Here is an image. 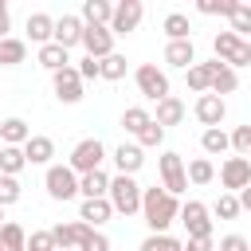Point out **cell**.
Here are the masks:
<instances>
[{"mask_svg": "<svg viewBox=\"0 0 251 251\" xmlns=\"http://www.w3.org/2000/svg\"><path fill=\"white\" fill-rule=\"evenodd\" d=\"M51 86H55V98H59V102H67V106L82 102V78H78V67H63V71H55V75H51Z\"/></svg>", "mask_w": 251, "mask_h": 251, "instance_id": "cell-10", "label": "cell"}, {"mask_svg": "<svg viewBox=\"0 0 251 251\" xmlns=\"http://www.w3.org/2000/svg\"><path fill=\"white\" fill-rule=\"evenodd\" d=\"M114 216V204L102 196V200H82V208H78V220L82 224H90V227H98V224H106Z\"/></svg>", "mask_w": 251, "mask_h": 251, "instance_id": "cell-23", "label": "cell"}, {"mask_svg": "<svg viewBox=\"0 0 251 251\" xmlns=\"http://www.w3.org/2000/svg\"><path fill=\"white\" fill-rule=\"evenodd\" d=\"M149 122H153V114H149L145 106H129V110L122 114V129H126V133H133V137H141V129H145Z\"/></svg>", "mask_w": 251, "mask_h": 251, "instance_id": "cell-29", "label": "cell"}, {"mask_svg": "<svg viewBox=\"0 0 251 251\" xmlns=\"http://www.w3.org/2000/svg\"><path fill=\"white\" fill-rule=\"evenodd\" d=\"M78 196H82V200H102V196H110V176H106L102 169L78 176Z\"/></svg>", "mask_w": 251, "mask_h": 251, "instance_id": "cell-21", "label": "cell"}, {"mask_svg": "<svg viewBox=\"0 0 251 251\" xmlns=\"http://www.w3.org/2000/svg\"><path fill=\"white\" fill-rule=\"evenodd\" d=\"M133 78H137V90H141L149 102H165V98H169V75H165L161 67L141 63V67L133 71Z\"/></svg>", "mask_w": 251, "mask_h": 251, "instance_id": "cell-6", "label": "cell"}, {"mask_svg": "<svg viewBox=\"0 0 251 251\" xmlns=\"http://www.w3.org/2000/svg\"><path fill=\"white\" fill-rule=\"evenodd\" d=\"M114 165H118V173H122V176H133V173L145 165L141 145H126V141H122V145L114 149Z\"/></svg>", "mask_w": 251, "mask_h": 251, "instance_id": "cell-20", "label": "cell"}, {"mask_svg": "<svg viewBox=\"0 0 251 251\" xmlns=\"http://www.w3.org/2000/svg\"><path fill=\"white\" fill-rule=\"evenodd\" d=\"M27 39L39 43V47L55 43V20H51L47 12H31V16H27Z\"/></svg>", "mask_w": 251, "mask_h": 251, "instance_id": "cell-16", "label": "cell"}, {"mask_svg": "<svg viewBox=\"0 0 251 251\" xmlns=\"http://www.w3.org/2000/svg\"><path fill=\"white\" fill-rule=\"evenodd\" d=\"M200 145H204V153H227V149H231V133H224V129H204Z\"/></svg>", "mask_w": 251, "mask_h": 251, "instance_id": "cell-33", "label": "cell"}, {"mask_svg": "<svg viewBox=\"0 0 251 251\" xmlns=\"http://www.w3.org/2000/svg\"><path fill=\"white\" fill-rule=\"evenodd\" d=\"M82 51H86L90 59L114 55V31L102 27V24H86V31H82Z\"/></svg>", "mask_w": 251, "mask_h": 251, "instance_id": "cell-13", "label": "cell"}, {"mask_svg": "<svg viewBox=\"0 0 251 251\" xmlns=\"http://www.w3.org/2000/svg\"><path fill=\"white\" fill-rule=\"evenodd\" d=\"M220 67H224L220 59L188 67V90H196V94H208V90H212V78H216V71H220Z\"/></svg>", "mask_w": 251, "mask_h": 251, "instance_id": "cell-18", "label": "cell"}, {"mask_svg": "<svg viewBox=\"0 0 251 251\" xmlns=\"http://www.w3.org/2000/svg\"><path fill=\"white\" fill-rule=\"evenodd\" d=\"M231 149H235V157H251V126H239L231 133Z\"/></svg>", "mask_w": 251, "mask_h": 251, "instance_id": "cell-42", "label": "cell"}, {"mask_svg": "<svg viewBox=\"0 0 251 251\" xmlns=\"http://www.w3.org/2000/svg\"><path fill=\"white\" fill-rule=\"evenodd\" d=\"M184 251H212V239H188Z\"/></svg>", "mask_w": 251, "mask_h": 251, "instance_id": "cell-48", "label": "cell"}, {"mask_svg": "<svg viewBox=\"0 0 251 251\" xmlns=\"http://www.w3.org/2000/svg\"><path fill=\"white\" fill-rule=\"evenodd\" d=\"M220 184H224L227 192H243V188L251 184V161H247V157H227V161L220 165Z\"/></svg>", "mask_w": 251, "mask_h": 251, "instance_id": "cell-11", "label": "cell"}, {"mask_svg": "<svg viewBox=\"0 0 251 251\" xmlns=\"http://www.w3.org/2000/svg\"><path fill=\"white\" fill-rule=\"evenodd\" d=\"M24 59H27V43H24V39H16V35L0 39V67H16V63H24Z\"/></svg>", "mask_w": 251, "mask_h": 251, "instance_id": "cell-28", "label": "cell"}, {"mask_svg": "<svg viewBox=\"0 0 251 251\" xmlns=\"http://www.w3.org/2000/svg\"><path fill=\"white\" fill-rule=\"evenodd\" d=\"M24 169H27L24 149H20V145H4V149H0V176H20Z\"/></svg>", "mask_w": 251, "mask_h": 251, "instance_id": "cell-25", "label": "cell"}, {"mask_svg": "<svg viewBox=\"0 0 251 251\" xmlns=\"http://www.w3.org/2000/svg\"><path fill=\"white\" fill-rule=\"evenodd\" d=\"M161 141H165V126H157V122H149V126L141 129V137H137L141 149H153V145H161Z\"/></svg>", "mask_w": 251, "mask_h": 251, "instance_id": "cell-40", "label": "cell"}, {"mask_svg": "<svg viewBox=\"0 0 251 251\" xmlns=\"http://www.w3.org/2000/svg\"><path fill=\"white\" fill-rule=\"evenodd\" d=\"M43 184H47L51 200H75L78 196V173L71 165H51L47 176H43Z\"/></svg>", "mask_w": 251, "mask_h": 251, "instance_id": "cell-5", "label": "cell"}, {"mask_svg": "<svg viewBox=\"0 0 251 251\" xmlns=\"http://www.w3.org/2000/svg\"><path fill=\"white\" fill-rule=\"evenodd\" d=\"M78 251H110V239H106L102 231H90V235H86V243H82Z\"/></svg>", "mask_w": 251, "mask_h": 251, "instance_id": "cell-45", "label": "cell"}, {"mask_svg": "<svg viewBox=\"0 0 251 251\" xmlns=\"http://www.w3.org/2000/svg\"><path fill=\"white\" fill-rule=\"evenodd\" d=\"M137 251H184V243L165 231V235H145V243H141Z\"/></svg>", "mask_w": 251, "mask_h": 251, "instance_id": "cell-35", "label": "cell"}, {"mask_svg": "<svg viewBox=\"0 0 251 251\" xmlns=\"http://www.w3.org/2000/svg\"><path fill=\"white\" fill-rule=\"evenodd\" d=\"M212 212H216L220 220H235V216H239V196H235V192H220V200L212 204Z\"/></svg>", "mask_w": 251, "mask_h": 251, "instance_id": "cell-37", "label": "cell"}, {"mask_svg": "<svg viewBox=\"0 0 251 251\" xmlns=\"http://www.w3.org/2000/svg\"><path fill=\"white\" fill-rule=\"evenodd\" d=\"M27 251H55L51 227H47V231H31V239H27Z\"/></svg>", "mask_w": 251, "mask_h": 251, "instance_id": "cell-44", "label": "cell"}, {"mask_svg": "<svg viewBox=\"0 0 251 251\" xmlns=\"http://www.w3.org/2000/svg\"><path fill=\"white\" fill-rule=\"evenodd\" d=\"M94 227L90 224H82V220H75V224H55L51 227V239H55V251H78L82 243H86V235H90Z\"/></svg>", "mask_w": 251, "mask_h": 251, "instance_id": "cell-12", "label": "cell"}, {"mask_svg": "<svg viewBox=\"0 0 251 251\" xmlns=\"http://www.w3.org/2000/svg\"><path fill=\"white\" fill-rule=\"evenodd\" d=\"M212 51H216V59H220V63H227L231 71L251 63V43H247V39H239L235 31H220V35L212 39Z\"/></svg>", "mask_w": 251, "mask_h": 251, "instance_id": "cell-3", "label": "cell"}, {"mask_svg": "<svg viewBox=\"0 0 251 251\" xmlns=\"http://www.w3.org/2000/svg\"><path fill=\"white\" fill-rule=\"evenodd\" d=\"M24 157H27V165H47V169H51L55 141H51V137H43V133H31V141L24 145Z\"/></svg>", "mask_w": 251, "mask_h": 251, "instance_id": "cell-19", "label": "cell"}, {"mask_svg": "<svg viewBox=\"0 0 251 251\" xmlns=\"http://www.w3.org/2000/svg\"><path fill=\"white\" fill-rule=\"evenodd\" d=\"M239 208H247V212H251V184L239 192Z\"/></svg>", "mask_w": 251, "mask_h": 251, "instance_id": "cell-49", "label": "cell"}, {"mask_svg": "<svg viewBox=\"0 0 251 251\" xmlns=\"http://www.w3.org/2000/svg\"><path fill=\"white\" fill-rule=\"evenodd\" d=\"M165 63L176 67V71L196 67V47H192V39H176V43H169V47H165Z\"/></svg>", "mask_w": 251, "mask_h": 251, "instance_id": "cell-17", "label": "cell"}, {"mask_svg": "<svg viewBox=\"0 0 251 251\" xmlns=\"http://www.w3.org/2000/svg\"><path fill=\"white\" fill-rule=\"evenodd\" d=\"M235 90H239V75L224 63V67L216 71V78H212V90H208V94H220V98H224V94H235Z\"/></svg>", "mask_w": 251, "mask_h": 251, "instance_id": "cell-31", "label": "cell"}, {"mask_svg": "<svg viewBox=\"0 0 251 251\" xmlns=\"http://www.w3.org/2000/svg\"><path fill=\"white\" fill-rule=\"evenodd\" d=\"M192 110H196L200 126H208V129H220V122H224V114H227V106H224L220 94H200Z\"/></svg>", "mask_w": 251, "mask_h": 251, "instance_id": "cell-15", "label": "cell"}, {"mask_svg": "<svg viewBox=\"0 0 251 251\" xmlns=\"http://www.w3.org/2000/svg\"><path fill=\"white\" fill-rule=\"evenodd\" d=\"M0 141H4V145H20V149H24V145L31 141L27 122H24V118H4V122H0Z\"/></svg>", "mask_w": 251, "mask_h": 251, "instance_id": "cell-22", "label": "cell"}, {"mask_svg": "<svg viewBox=\"0 0 251 251\" xmlns=\"http://www.w3.org/2000/svg\"><path fill=\"white\" fill-rule=\"evenodd\" d=\"M212 176H216V165H212L208 157H192V161H188V180H192V184H208Z\"/></svg>", "mask_w": 251, "mask_h": 251, "instance_id": "cell-34", "label": "cell"}, {"mask_svg": "<svg viewBox=\"0 0 251 251\" xmlns=\"http://www.w3.org/2000/svg\"><path fill=\"white\" fill-rule=\"evenodd\" d=\"M78 78H82V82H90V78H102V59H90V55H82V59H78Z\"/></svg>", "mask_w": 251, "mask_h": 251, "instance_id": "cell-43", "label": "cell"}, {"mask_svg": "<svg viewBox=\"0 0 251 251\" xmlns=\"http://www.w3.org/2000/svg\"><path fill=\"white\" fill-rule=\"evenodd\" d=\"M227 20H231V31L243 39V35L251 31V4H235V12H231Z\"/></svg>", "mask_w": 251, "mask_h": 251, "instance_id": "cell-39", "label": "cell"}, {"mask_svg": "<svg viewBox=\"0 0 251 251\" xmlns=\"http://www.w3.org/2000/svg\"><path fill=\"white\" fill-rule=\"evenodd\" d=\"M141 216L149 224V235H165L173 220H180V200L165 192V184L157 188H141Z\"/></svg>", "mask_w": 251, "mask_h": 251, "instance_id": "cell-1", "label": "cell"}, {"mask_svg": "<svg viewBox=\"0 0 251 251\" xmlns=\"http://www.w3.org/2000/svg\"><path fill=\"white\" fill-rule=\"evenodd\" d=\"M110 204H114V212H122V216H133V212H141V184L133 180V176H110V196H106Z\"/></svg>", "mask_w": 251, "mask_h": 251, "instance_id": "cell-2", "label": "cell"}, {"mask_svg": "<svg viewBox=\"0 0 251 251\" xmlns=\"http://www.w3.org/2000/svg\"><path fill=\"white\" fill-rule=\"evenodd\" d=\"M157 126H180L184 122V102L180 98H165V102H157V118H153Z\"/></svg>", "mask_w": 251, "mask_h": 251, "instance_id": "cell-27", "label": "cell"}, {"mask_svg": "<svg viewBox=\"0 0 251 251\" xmlns=\"http://www.w3.org/2000/svg\"><path fill=\"white\" fill-rule=\"evenodd\" d=\"M8 31H12V16H8V4L0 0V39H8Z\"/></svg>", "mask_w": 251, "mask_h": 251, "instance_id": "cell-47", "label": "cell"}, {"mask_svg": "<svg viewBox=\"0 0 251 251\" xmlns=\"http://www.w3.org/2000/svg\"><path fill=\"white\" fill-rule=\"evenodd\" d=\"M239 0H196V12L200 16H231Z\"/></svg>", "mask_w": 251, "mask_h": 251, "instance_id": "cell-36", "label": "cell"}, {"mask_svg": "<svg viewBox=\"0 0 251 251\" xmlns=\"http://www.w3.org/2000/svg\"><path fill=\"white\" fill-rule=\"evenodd\" d=\"M102 78H110V82H118V78H126V55H106L102 59Z\"/></svg>", "mask_w": 251, "mask_h": 251, "instance_id": "cell-38", "label": "cell"}, {"mask_svg": "<svg viewBox=\"0 0 251 251\" xmlns=\"http://www.w3.org/2000/svg\"><path fill=\"white\" fill-rule=\"evenodd\" d=\"M16 200H20V180L16 176H0V208H8Z\"/></svg>", "mask_w": 251, "mask_h": 251, "instance_id": "cell-41", "label": "cell"}, {"mask_svg": "<svg viewBox=\"0 0 251 251\" xmlns=\"http://www.w3.org/2000/svg\"><path fill=\"white\" fill-rule=\"evenodd\" d=\"M114 20V4L110 0H82V24H102L110 27Z\"/></svg>", "mask_w": 251, "mask_h": 251, "instance_id": "cell-24", "label": "cell"}, {"mask_svg": "<svg viewBox=\"0 0 251 251\" xmlns=\"http://www.w3.org/2000/svg\"><path fill=\"white\" fill-rule=\"evenodd\" d=\"M208 216H212V212H208V204H200V200L180 204V224H184L188 239H212V220H208Z\"/></svg>", "mask_w": 251, "mask_h": 251, "instance_id": "cell-7", "label": "cell"}, {"mask_svg": "<svg viewBox=\"0 0 251 251\" xmlns=\"http://www.w3.org/2000/svg\"><path fill=\"white\" fill-rule=\"evenodd\" d=\"M102 161H106V145H102L98 137H82V141L71 149V161H67V165H71L78 176H86V173H98Z\"/></svg>", "mask_w": 251, "mask_h": 251, "instance_id": "cell-4", "label": "cell"}, {"mask_svg": "<svg viewBox=\"0 0 251 251\" xmlns=\"http://www.w3.org/2000/svg\"><path fill=\"white\" fill-rule=\"evenodd\" d=\"M220 251H251V243L243 235H224L220 239Z\"/></svg>", "mask_w": 251, "mask_h": 251, "instance_id": "cell-46", "label": "cell"}, {"mask_svg": "<svg viewBox=\"0 0 251 251\" xmlns=\"http://www.w3.org/2000/svg\"><path fill=\"white\" fill-rule=\"evenodd\" d=\"M161 27H165V35H169V43H176V39H192V35H188L192 27H188V16H184V12H169Z\"/></svg>", "mask_w": 251, "mask_h": 251, "instance_id": "cell-30", "label": "cell"}, {"mask_svg": "<svg viewBox=\"0 0 251 251\" xmlns=\"http://www.w3.org/2000/svg\"><path fill=\"white\" fill-rule=\"evenodd\" d=\"M141 16H145V4H141V0H122V4H114L110 31H114V35H129V31H137Z\"/></svg>", "mask_w": 251, "mask_h": 251, "instance_id": "cell-9", "label": "cell"}, {"mask_svg": "<svg viewBox=\"0 0 251 251\" xmlns=\"http://www.w3.org/2000/svg\"><path fill=\"white\" fill-rule=\"evenodd\" d=\"M0 251H4V243H0Z\"/></svg>", "mask_w": 251, "mask_h": 251, "instance_id": "cell-51", "label": "cell"}, {"mask_svg": "<svg viewBox=\"0 0 251 251\" xmlns=\"http://www.w3.org/2000/svg\"><path fill=\"white\" fill-rule=\"evenodd\" d=\"M0 243H4V251H27V235H24V227L12 224V220L0 227Z\"/></svg>", "mask_w": 251, "mask_h": 251, "instance_id": "cell-32", "label": "cell"}, {"mask_svg": "<svg viewBox=\"0 0 251 251\" xmlns=\"http://www.w3.org/2000/svg\"><path fill=\"white\" fill-rule=\"evenodd\" d=\"M161 180H165L169 196H180L188 188V169H184L180 153H161Z\"/></svg>", "mask_w": 251, "mask_h": 251, "instance_id": "cell-8", "label": "cell"}, {"mask_svg": "<svg viewBox=\"0 0 251 251\" xmlns=\"http://www.w3.org/2000/svg\"><path fill=\"white\" fill-rule=\"evenodd\" d=\"M39 67L43 71H63V67H71V55H67V47H59V43H47V47H39Z\"/></svg>", "mask_w": 251, "mask_h": 251, "instance_id": "cell-26", "label": "cell"}, {"mask_svg": "<svg viewBox=\"0 0 251 251\" xmlns=\"http://www.w3.org/2000/svg\"><path fill=\"white\" fill-rule=\"evenodd\" d=\"M4 224H8V220H4V208H0V227H4Z\"/></svg>", "mask_w": 251, "mask_h": 251, "instance_id": "cell-50", "label": "cell"}, {"mask_svg": "<svg viewBox=\"0 0 251 251\" xmlns=\"http://www.w3.org/2000/svg\"><path fill=\"white\" fill-rule=\"evenodd\" d=\"M82 31H86L82 16H67V12H63V16L55 20V43L67 47V51H71V47H82Z\"/></svg>", "mask_w": 251, "mask_h": 251, "instance_id": "cell-14", "label": "cell"}]
</instances>
